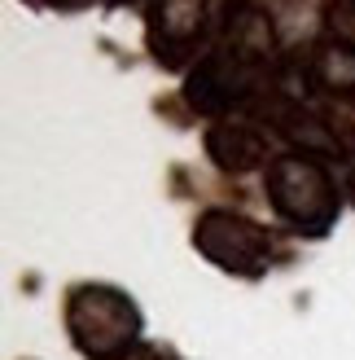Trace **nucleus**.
<instances>
[{"label":"nucleus","mask_w":355,"mask_h":360,"mask_svg":"<svg viewBox=\"0 0 355 360\" xmlns=\"http://www.w3.org/2000/svg\"><path fill=\"white\" fill-rule=\"evenodd\" d=\"M70 330L88 356H119L136 334V312L114 290H79L70 299Z\"/></svg>","instance_id":"1"},{"label":"nucleus","mask_w":355,"mask_h":360,"mask_svg":"<svg viewBox=\"0 0 355 360\" xmlns=\"http://www.w3.org/2000/svg\"><path fill=\"white\" fill-rule=\"evenodd\" d=\"M272 202L276 211L294 220L298 229H325L333 220V193L329 180L316 163H303V158H281L272 167Z\"/></svg>","instance_id":"2"},{"label":"nucleus","mask_w":355,"mask_h":360,"mask_svg":"<svg viewBox=\"0 0 355 360\" xmlns=\"http://www.w3.org/2000/svg\"><path fill=\"white\" fill-rule=\"evenodd\" d=\"M193 242H198L210 259L220 268H233V273H259L263 264H268L272 246L268 238L250 224V220H237V215H206L193 233Z\"/></svg>","instance_id":"3"}]
</instances>
